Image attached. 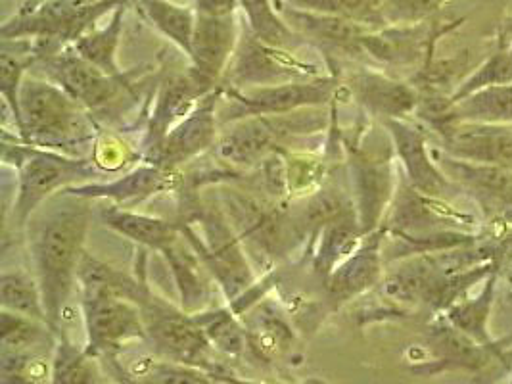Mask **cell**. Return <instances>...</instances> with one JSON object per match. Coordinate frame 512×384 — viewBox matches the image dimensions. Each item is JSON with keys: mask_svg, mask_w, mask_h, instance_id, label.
Here are the masks:
<instances>
[{"mask_svg": "<svg viewBox=\"0 0 512 384\" xmlns=\"http://www.w3.org/2000/svg\"><path fill=\"white\" fill-rule=\"evenodd\" d=\"M240 0H194V10L200 16L210 18H229L236 16Z\"/></svg>", "mask_w": 512, "mask_h": 384, "instance_id": "cell-41", "label": "cell"}, {"mask_svg": "<svg viewBox=\"0 0 512 384\" xmlns=\"http://www.w3.org/2000/svg\"><path fill=\"white\" fill-rule=\"evenodd\" d=\"M384 231H374L365 242L338 265L325 279L328 300L334 306H342L353 298L365 294L382 281Z\"/></svg>", "mask_w": 512, "mask_h": 384, "instance_id": "cell-17", "label": "cell"}, {"mask_svg": "<svg viewBox=\"0 0 512 384\" xmlns=\"http://www.w3.org/2000/svg\"><path fill=\"white\" fill-rule=\"evenodd\" d=\"M346 85L361 106L384 120H401L419 106V93L411 85L382 73H353Z\"/></svg>", "mask_w": 512, "mask_h": 384, "instance_id": "cell-21", "label": "cell"}, {"mask_svg": "<svg viewBox=\"0 0 512 384\" xmlns=\"http://www.w3.org/2000/svg\"><path fill=\"white\" fill-rule=\"evenodd\" d=\"M123 16H125V8L121 4L114 10L110 24L91 29L89 33H85L81 39L73 43V48L79 56H83L87 62H91L102 72L114 77H123L127 73L123 72L117 64V47L123 31Z\"/></svg>", "mask_w": 512, "mask_h": 384, "instance_id": "cell-31", "label": "cell"}, {"mask_svg": "<svg viewBox=\"0 0 512 384\" xmlns=\"http://www.w3.org/2000/svg\"><path fill=\"white\" fill-rule=\"evenodd\" d=\"M221 98V85L206 96L183 121H179L154 150L142 158L146 164L163 169H181L206 150H213L221 135L217 106Z\"/></svg>", "mask_w": 512, "mask_h": 384, "instance_id": "cell-12", "label": "cell"}, {"mask_svg": "<svg viewBox=\"0 0 512 384\" xmlns=\"http://www.w3.org/2000/svg\"><path fill=\"white\" fill-rule=\"evenodd\" d=\"M48 384H104V375L98 358L91 356L85 346L79 348L58 333Z\"/></svg>", "mask_w": 512, "mask_h": 384, "instance_id": "cell-32", "label": "cell"}, {"mask_svg": "<svg viewBox=\"0 0 512 384\" xmlns=\"http://www.w3.org/2000/svg\"><path fill=\"white\" fill-rule=\"evenodd\" d=\"M512 83V58L507 52H497L495 56H491L488 62L484 64V68L480 72L474 73L465 85L459 89V93L453 96L451 102L461 100L465 96L472 95L480 89H486L491 85H507Z\"/></svg>", "mask_w": 512, "mask_h": 384, "instance_id": "cell-40", "label": "cell"}, {"mask_svg": "<svg viewBox=\"0 0 512 384\" xmlns=\"http://www.w3.org/2000/svg\"><path fill=\"white\" fill-rule=\"evenodd\" d=\"M384 125L394 139L397 154L405 166L411 187L426 196L442 194L447 187V181L432 164L419 129L403 120H384Z\"/></svg>", "mask_w": 512, "mask_h": 384, "instance_id": "cell-22", "label": "cell"}, {"mask_svg": "<svg viewBox=\"0 0 512 384\" xmlns=\"http://www.w3.org/2000/svg\"><path fill=\"white\" fill-rule=\"evenodd\" d=\"M240 319L246 327L248 350L257 360L273 363L292 352L296 344V333L292 329V323L269 298L259 300L256 306L242 313Z\"/></svg>", "mask_w": 512, "mask_h": 384, "instance_id": "cell-20", "label": "cell"}, {"mask_svg": "<svg viewBox=\"0 0 512 384\" xmlns=\"http://www.w3.org/2000/svg\"><path fill=\"white\" fill-rule=\"evenodd\" d=\"M215 196L244 246H252L265 258L282 260L307 239L298 217L267 194L257 196L223 181L215 187Z\"/></svg>", "mask_w": 512, "mask_h": 384, "instance_id": "cell-5", "label": "cell"}, {"mask_svg": "<svg viewBox=\"0 0 512 384\" xmlns=\"http://www.w3.org/2000/svg\"><path fill=\"white\" fill-rule=\"evenodd\" d=\"M350 150L351 191L363 237L374 233L392 198V166L390 162L365 154L359 148Z\"/></svg>", "mask_w": 512, "mask_h": 384, "instance_id": "cell-15", "label": "cell"}, {"mask_svg": "<svg viewBox=\"0 0 512 384\" xmlns=\"http://www.w3.org/2000/svg\"><path fill=\"white\" fill-rule=\"evenodd\" d=\"M37 64L43 68V77L62 87L93 114L94 120L108 116L116 120L139 100L137 83H133V75L137 72H127L123 77L108 75L79 56L75 48H58L43 56Z\"/></svg>", "mask_w": 512, "mask_h": 384, "instance_id": "cell-7", "label": "cell"}, {"mask_svg": "<svg viewBox=\"0 0 512 384\" xmlns=\"http://www.w3.org/2000/svg\"><path fill=\"white\" fill-rule=\"evenodd\" d=\"M81 310L85 321V350L94 356H116L131 342L146 340L140 308L108 288L83 285Z\"/></svg>", "mask_w": 512, "mask_h": 384, "instance_id": "cell-11", "label": "cell"}, {"mask_svg": "<svg viewBox=\"0 0 512 384\" xmlns=\"http://www.w3.org/2000/svg\"><path fill=\"white\" fill-rule=\"evenodd\" d=\"M54 352H2L0 383L48 384Z\"/></svg>", "mask_w": 512, "mask_h": 384, "instance_id": "cell-38", "label": "cell"}, {"mask_svg": "<svg viewBox=\"0 0 512 384\" xmlns=\"http://www.w3.org/2000/svg\"><path fill=\"white\" fill-rule=\"evenodd\" d=\"M451 0H384L382 16L390 25H417L434 16Z\"/></svg>", "mask_w": 512, "mask_h": 384, "instance_id": "cell-39", "label": "cell"}, {"mask_svg": "<svg viewBox=\"0 0 512 384\" xmlns=\"http://www.w3.org/2000/svg\"><path fill=\"white\" fill-rule=\"evenodd\" d=\"M162 256L173 275L175 287L179 290L181 308L187 313L208 310L211 302V288L204 277V271L208 269L202 264L194 248L188 244V240L181 237L167 250H163Z\"/></svg>", "mask_w": 512, "mask_h": 384, "instance_id": "cell-24", "label": "cell"}, {"mask_svg": "<svg viewBox=\"0 0 512 384\" xmlns=\"http://www.w3.org/2000/svg\"><path fill=\"white\" fill-rule=\"evenodd\" d=\"M323 108H305L277 116H252L223 127L213 146L215 158L229 168H254L282 150L286 141L323 131Z\"/></svg>", "mask_w": 512, "mask_h": 384, "instance_id": "cell-6", "label": "cell"}, {"mask_svg": "<svg viewBox=\"0 0 512 384\" xmlns=\"http://www.w3.org/2000/svg\"><path fill=\"white\" fill-rule=\"evenodd\" d=\"M217 379H223V381H227L229 384H292V383H280V381H250V379H242V377H236L234 373L231 375H225V377H217ZM303 384H323L317 383V381H311V383H303Z\"/></svg>", "mask_w": 512, "mask_h": 384, "instance_id": "cell-42", "label": "cell"}, {"mask_svg": "<svg viewBox=\"0 0 512 384\" xmlns=\"http://www.w3.org/2000/svg\"><path fill=\"white\" fill-rule=\"evenodd\" d=\"M139 8L144 18L173 45H177L187 56L190 54L196 29L194 8L175 4L171 0H139Z\"/></svg>", "mask_w": 512, "mask_h": 384, "instance_id": "cell-29", "label": "cell"}, {"mask_svg": "<svg viewBox=\"0 0 512 384\" xmlns=\"http://www.w3.org/2000/svg\"><path fill=\"white\" fill-rule=\"evenodd\" d=\"M93 158H73L54 150L39 148L14 139L4 141V166L16 171V198L12 204V225L22 229L39 208L58 192L93 183L100 171ZM96 183V181H94Z\"/></svg>", "mask_w": 512, "mask_h": 384, "instance_id": "cell-4", "label": "cell"}, {"mask_svg": "<svg viewBox=\"0 0 512 384\" xmlns=\"http://www.w3.org/2000/svg\"><path fill=\"white\" fill-rule=\"evenodd\" d=\"M282 20L290 25L305 43L325 50H340L346 54H363L361 41L371 31L350 20L300 10L286 0H275Z\"/></svg>", "mask_w": 512, "mask_h": 384, "instance_id": "cell-18", "label": "cell"}, {"mask_svg": "<svg viewBox=\"0 0 512 384\" xmlns=\"http://www.w3.org/2000/svg\"><path fill=\"white\" fill-rule=\"evenodd\" d=\"M110 361H112V367H114V371H116V377L119 384H137L133 381V377H131V375H129V373H127V371L117 363L116 356H112Z\"/></svg>", "mask_w": 512, "mask_h": 384, "instance_id": "cell-43", "label": "cell"}, {"mask_svg": "<svg viewBox=\"0 0 512 384\" xmlns=\"http://www.w3.org/2000/svg\"><path fill=\"white\" fill-rule=\"evenodd\" d=\"M509 54H511V58H512V47L509 48Z\"/></svg>", "mask_w": 512, "mask_h": 384, "instance_id": "cell-44", "label": "cell"}, {"mask_svg": "<svg viewBox=\"0 0 512 384\" xmlns=\"http://www.w3.org/2000/svg\"><path fill=\"white\" fill-rule=\"evenodd\" d=\"M447 123H512V83L491 85L461 100L449 102Z\"/></svg>", "mask_w": 512, "mask_h": 384, "instance_id": "cell-25", "label": "cell"}, {"mask_svg": "<svg viewBox=\"0 0 512 384\" xmlns=\"http://www.w3.org/2000/svg\"><path fill=\"white\" fill-rule=\"evenodd\" d=\"M240 41V27L236 16L210 18L196 14V29L188 54L190 66L213 85H221L233 62Z\"/></svg>", "mask_w": 512, "mask_h": 384, "instance_id": "cell-16", "label": "cell"}, {"mask_svg": "<svg viewBox=\"0 0 512 384\" xmlns=\"http://www.w3.org/2000/svg\"><path fill=\"white\" fill-rule=\"evenodd\" d=\"M100 217L108 229L125 239L137 242L148 250L162 254L171 244L183 237L179 221H167L160 217L146 216L121 206H102Z\"/></svg>", "mask_w": 512, "mask_h": 384, "instance_id": "cell-23", "label": "cell"}, {"mask_svg": "<svg viewBox=\"0 0 512 384\" xmlns=\"http://www.w3.org/2000/svg\"><path fill=\"white\" fill-rule=\"evenodd\" d=\"M93 219V200L70 192L52 196L43 212L27 223V244L50 325L60 331V317L70 300L85 254V239Z\"/></svg>", "mask_w": 512, "mask_h": 384, "instance_id": "cell-1", "label": "cell"}, {"mask_svg": "<svg viewBox=\"0 0 512 384\" xmlns=\"http://www.w3.org/2000/svg\"><path fill=\"white\" fill-rule=\"evenodd\" d=\"M194 319L200 323L206 336L210 338L213 348L227 358L240 360L248 350L246 327L240 315L234 312L231 306L213 308L200 313H192Z\"/></svg>", "mask_w": 512, "mask_h": 384, "instance_id": "cell-33", "label": "cell"}, {"mask_svg": "<svg viewBox=\"0 0 512 384\" xmlns=\"http://www.w3.org/2000/svg\"><path fill=\"white\" fill-rule=\"evenodd\" d=\"M445 133L447 150L474 164L507 166L512 162V129L486 123H449Z\"/></svg>", "mask_w": 512, "mask_h": 384, "instance_id": "cell-19", "label": "cell"}, {"mask_svg": "<svg viewBox=\"0 0 512 384\" xmlns=\"http://www.w3.org/2000/svg\"><path fill=\"white\" fill-rule=\"evenodd\" d=\"M340 79L336 75L321 77L315 81L286 83L275 87L254 89H227L221 87L217 106V118L221 129L233 121L252 116H277L290 114L305 108H323L336 95Z\"/></svg>", "mask_w": 512, "mask_h": 384, "instance_id": "cell-9", "label": "cell"}, {"mask_svg": "<svg viewBox=\"0 0 512 384\" xmlns=\"http://www.w3.org/2000/svg\"><path fill=\"white\" fill-rule=\"evenodd\" d=\"M196 192V187L183 192V206H187L179 221L183 237L200 256L227 302H234L256 285V273L246 256L244 242L236 235L217 196L202 198Z\"/></svg>", "mask_w": 512, "mask_h": 384, "instance_id": "cell-3", "label": "cell"}, {"mask_svg": "<svg viewBox=\"0 0 512 384\" xmlns=\"http://www.w3.org/2000/svg\"><path fill=\"white\" fill-rule=\"evenodd\" d=\"M225 383H227V381H225Z\"/></svg>", "mask_w": 512, "mask_h": 384, "instance_id": "cell-45", "label": "cell"}, {"mask_svg": "<svg viewBox=\"0 0 512 384\" xmlns=\"http://www.w3.org/2000/svg\"><path fill=\"white\" fill-rule=\"evenodd\" d=\"M355 210L353 198L336 185H323L319 191L311 192L298 221L305 237H317L321 229L338 217L346 216Z\"/></svg>", "mask_w": 512, "mask_h": 384, "instance_id": "cell-35", "label": "cell"}, {"mask_svg": "<svg viewBox=\"0 0 512 384\" xmlns=\"http://www.w3.org/2000/svg\"><path fill=\"white\" fill-rule=\"evenodd\" d=\"M328 77L325 68L302 60L296 50L271 47L256 39L252 31L240 35L233 62L225 73L221 87L254 89L286 83H303Z\"/></svg>", "mask_w": 512, "mask_h": 384, "instance_id": "cell-10", "label": "cell"}, {"mask_svg": "<svg viewBox=\"0 0 512 384\" xmlns=\"http://www.w3.org/2000/svg\"><path fill=\"white\" fill-rule=\"evenodd\" d=\"M43 58V50L35 39H2L0 50V93L14 116V125L20 123V87L27 70Z\"/></svg>", "mask_w": 512, "mask_h": 384, "instance_id": "cell-26", "label": "cell"}, {"mask_svg": "<svg viewBox=\"0 0 512 384\" xmlns=\"http://www.w3.org/2000/svg\"><path fill=\"white\" fill-rule=\"evenodd\" d=\"M185 183V173L181 169H163L154 164L142 162L139 168L117 177L114 181H96L79 187L66 189L91 200H112L116 206L131 208L146 202L162 192L175 191Z\"/></svg>", "mask_w": 512, "mask_h": 384, "instance_id": "cell-14", "label": "cell"}, {"mask_svg": "<svg viewBox=\"0 0 512 384\" xmlns=\"http://www.w3.org/2000/svg\"><path fill=\"white\" fill-rule=\"evenodd\" d=\"M215 89H219V85H213L192 66L185 72L165 75L154 96L152 114L142 141V156L162 143L163 137Z\"/></svg>", "mask_w": 512, "mask_h": 384, "instance_id": "cell-13", "label": "cell"}, {"mask_svg": "<svg viewBox=\"0 0 512 384\" xmlns=\"http://www.w3.org/2000/svg\"><path fill=\"white\" fill-rule=\"evenodd\" d=\"M125 371L137 384H229L204 369L162 358L140 360L135 367Z\"/></svg>", "mask_w": 512, "mask_h": 384, "instance_id": "cell-37", "label": "cell"}, {"mask_svg": "<svg viewBox=\"0 0 512 384\" xmlns=\"http://www.w3.org/2000/svg\"><path fill=\"white\" fill-rule=\"evenodd\" d=\"M286 2L307 12L350 20L371 31L386 27L384 16H382L384 0H286Z\"/></svg>", "mask_w": 512, "mask_h": 384, "instance_id": "cell-36", "label": "cell"}, {"mask_svg": "<svg viewBox=\"0 0 512 384\" xmlns=\"http://www.w3.org/2000/svg\"><path fill=\"white\" fill-rule=\"evenodd\" d=\"M0 304L6 312L25 315L50 325L39 283L22 269H4L0 277ZM52 327V325H50ZM54 329V327H52Z\"/></svg>", "mask_w": 512, "mask_h": 384, "instance_id": "cell-34", "label": "cell"}, {"mask_svg": "<svg viewBox=\"0 0 512 384\" xmlns=\"http://www.w3.org/2000/svg\"><path fill=\"white\" fill-rule=\"evenodd\" d=\"M240 10L248 20L252 35L271 47L296 50L302 47V37L282 20L275 0H240Z\"/></svg>", "mask_w": 512, "mask_h": 384, "instance_id": "cell-30", "label": "cell"}, {"mask_svg": "<svg viewBox=\"0 0 512 384\" xmlns=\"http://www.w3.org/2000/svg\"><path fill=\"white\" fill-rule=\"evenodd\" d=\"M139 308L146 340L154 346L158 358L198 367L215 377L233 373L219 360V352L213 348L210 338L192 313L163 300L152 288H148L140 300Z\"/></svg>", "mask_w": 512, "mask_h": 384, "instance_id": "cell-8", "label": "cell"}, {"mask_svg": "<svg viewBox=\"0 0 512 384\" xmlns=\"http://www.w3.org/2000/svg\"><path fill=\"white\" fill-rule=\"evenodd\" d=\"M317 237L319 248L313 256V271L317 277L325 281L338 265L361 246L359 242L363 239V231L357 219V212L353 210L350 214L328 223Z\"/></svg>", "mask_w": 512, "mask_h": 384, "instance_id": "cell-27", "label": "cell"}, {"mask_svg": "<svg viewBox=\"0 0 512 384\" xmlns=\"http://www.w3.org/2000/svg\"><path fill=\"white\" fill-rule=\"evenodd\" d=\"M58 333L43 321L6 310L0 313L2 352H54Z\"/></svg>", "mask_w": 512, "mask_h": 384, "instance_id": "cell-28", "label": "cell"}, {"mask_svg": "<svg viewBox=\"0 0 512 384\" xmlns=\"http://www.w3.org/2000/svg\"><path fill=\"white\" fill-rule=\"evenodd\" d=\"M20 141L73 158H87L96 143V120L47 77L25 75L20 87Z\"/></svg>", "mask_w": 512, "mask_h": 384, "instance_id": "cell-2", "label": "cell"}]
</instances>
